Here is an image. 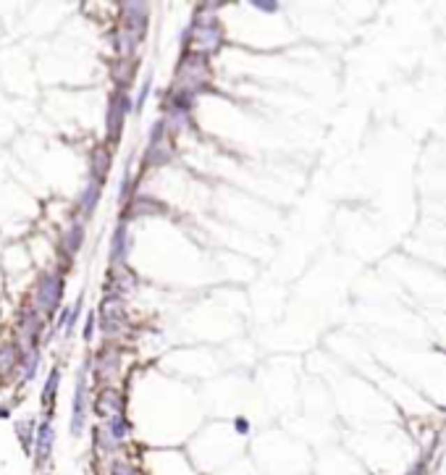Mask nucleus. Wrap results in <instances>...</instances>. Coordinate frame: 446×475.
I'll return each mask as SVG.
<instances>
[{
  "instance_id": "1",
  "label": "nucleus",
  "mask_w": 446,
  "mask_h": 475,
  "mask_svg": "<svg viewBox=\"0 0 446 475\" xmlns=\"http://www.w3.org/2000/svg\"><path fill=\"white\" fill-rule=\"evenodd\" d=\"M61 297H64V276L55 270H45L34 281V297L32 305L43 315H53L61 307Z\"/></svg>"
},
{
  "instance_id": "2",
  "label": "nucleus",
  "mask_w": 446,
  "mask_h": 475,
  "mask_svg": "<svg viewBox=\"0 0 446 475\" xmlns=\"http://www.w3.org/2000/svg\"><path fill=\"white\" fill-rule=\"evenodd\" d=\"M19 336H22V349H32L40 342V334L45 328V315L34 307V305H24L19 310Z\"/></svg>"
},
{
  "instance_id": "3",
  "label": "nucleus",
  "mask_w": 446,
  "mask_h": 475,
  "mask_svg": "<svg viewBox=\"0 0 446 475\" xmlns=\"http://www.w3.org/2000/svg\"><path fill=\"white\" fill-rule=\"evenodd\" d=\"M53 449H55V428L50 421H43L37 425V439H34V449H32V460L37 470H43L45 465L50 462Z\"/></svg>"
},
{
  "instance_id": "4",
  "label": "nucleus",
  "mask_w": 446,
  "mask_h": 475,
  "mask_svg": "<svg viewBox=\"0 0 446 475\" xmlns=\"http://www.w3.org/2000/svg\"><path fill=\"white\" fill-rule=\"evenodd\" d=\"M84 425H87V383H84V370H82L77 389H74V404H71V436H82Z\"/></svg>"
},
{
  "instance_id": "5",
  "label": "nucleus",
  "mask_w": 446,
  "mask_h": 475,
  "mask_svg": "<svg viewBox=\"0 0 446 475\" xmlns=\"http://www.w3.org/2000/svg\"><path fill=\"white\" fill-rule=\"evenodd\" d=\"M24 349L16 342H0V378L13 376V370H19L22 365Z\"/></svg>"
},
{
  "instance_id": "6",
  "label": "nucleus",
  "mask_w": 446,
  "mask_h": 475,
  "mask_svg": "<svg viewBox=\"0 0 446 475\" xmlns=\"http://www.w3.org/2000/svg\"><path fill=\"white\" fill-rule=\"evenodd\" d=\"M37 367H40V349H37V346H32V349H24L22 365H19L22 381H32V378L37 376Z\"/></svg>"
},
{
  "instance_id": "7",
  "label": "nucleus",
  "mask_w": 446,
  "mask_h": 475,
  "mask_svg": "<svg viewBox=\"0 0 446 475\" xmlns=\"http://www.w3.org/2000/svg\"><path fill=\"white\" fill-rule=\"evenodd\" d=\"M13 428H16V436H19V441H22L24 449L32 452L34 439H37V425H34V421H19Z\"/></svg>"
},
{
  "instance_id": "8",
  "label": "nucleus",
  "mask_w": 446,
  "mask_h": 475,
  "mask_svg": "<svg viewBox=\"0 0 446 475\" xmlns=\"http://www.w3.org/2000/svg\"><path fill=\"white\" fill-rule=\"evenodd\" d=\"M82 239H84V228L79 226V224H71L68 226V231H66L64 237V244L68 247V252L74 255V252H79V247H82Z\"/></svg>"
},
{
  "instance_id": "9",
  "label": "nucleus",
  "mask_w": 446,
  "mask_h": 475,
  "mask_svg": "<svg viewBox=\"0 0 446 475\" xmlns=\"http://www.w3.org/2000/svg\"><path fill=\"white\" fill-rule=\"evenodd\" d=\"M58 381H61V370L55 367V370H50V376H47V381H45V389H43V407H47V404L53 402L55 394H58Z\"/></svg>"
},
{
  "instance_id": "10",
  "label": "nucleus",
  "mask_w": 446,
  "mask_h": 475,
  "mask_svg": "<svg viewBox=\"0 0 446 475\" xmlns=\"http://www.w3.org/2000/svg\"><path fill=\"white\" fill-rule=\"evenodd\" d=\"M98 195H100L98 182H89L87 189H84V192H82V197H79V205H82V210H84V213H92V207H95V203H98Z\"/></svg>"
},
{
  "instance_id": "11",
  "label": "nucleus",
  "mask_w": 446,
  "mask_h": 475,
  "mask_svg": "<svg viewBox=\"0 0 446 475\" xmlns=\"http://www.w3.org/2000/svg\"><path fill=\"white\" fill-rule=\"evenodd\" d=\"M110 475H137L134 467H129L126 462H113L110 465Z\"/></svg>"
},
{
  "instance_id": "12",
  "label": "nucleus",
  "mask_w": 446,
  "mask_h": 475,
  "mask_svg": "<svg viewBox=\"0 0 446 475\" xmlns=\"http://www.w3.org/2000/svg\"><path fill=\"white\" fill-rule=\"evenodd\" d=\"M92 328H95V315L87 318V328H84V339H92Z\"/></svg>"
},
{
  "instance_id": "13",
  "label": "nucleus",
  "mask_w": 446,
  "mask_h": 475,
  "mask_svg": "<svg viewBox=\"0 0 446 475\" xmlns=\"http://www.w3.org/2000/svg\"><path fill=\"white\" fill-rule=\"evenodd\" d=\"M8 415H11V410H8V407H0V421H6Z\"/></svg>"
}]
</instances>
